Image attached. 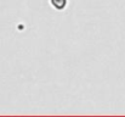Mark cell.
Wrapping results in <instances>:
<instances>
[{
	"label": "cell",
	"instance_id": "obj_1",
	"mask_svg": "<svg viewBox=\"0 0 125 117\" xmlns=\"http://www.w3.org/2000/svg\"><path fill=\"white\" fill-rule=\"evenodd\" d=\"M53 6L57 7V9H62L64 5H66V0H51Z\"/></svg>",
	"mask_w": 125,
	"mask_h": 117
}]
</instances>
